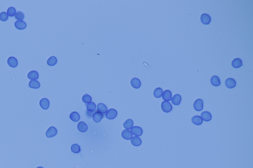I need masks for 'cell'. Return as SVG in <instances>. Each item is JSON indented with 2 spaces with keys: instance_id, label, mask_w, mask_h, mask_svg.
Instances as JSON below:
<instances>
[{
  "instance_id": "6da1fadb",
  "label": "cell",
  "mask_w": 253,
  "mask_h": 168,
  "mask_svg": "<svg viewBox=\"0 0 253 168\" xmlns=\"http://www.w3.org/2000/svg\"><path fill=\"white\" fill-rule=\"evenodd\" d=\"M161 109L165 113H169L171 111L173 107L171 103L168 101H163L161 103Z\"/></svg>"
},
{
  "instance_id": "7a4b0ae2",
  "label": "cell",
  "mask_w": 253,
  "mask_h": 168,
  "mask_svg": "<svg viewBox=\"0 0 253 168\" xmlns=\"http://www.w3.org/2000/svg\"><path fill=\"white\" fill-rule=\"evenodd\" d=\"M117 115V111L116 110L113 108L109 109L108 111L106 112L105 117L106 118L109 120H112L116 117Z\"/></svg>"
},
{
  "instance_id": "3957f363",
  "label": "cell",
  "mask_w": 253,
  "mask_h": 168,
  "mask_svg": "<svg viewBox=\"0 0 253 168\" xmlns=\"http://www.w3.org/2000/svg\"><path fill=\"white\" fill-rule=\"evenodd\" d=\"M57 133L58 130L56 129V128L54 126H51L46 131V136L47 137L50 138L55 137V136L56 135Z\"/></svg>"
},
{
  "instance_id": "277c9868",
  "label": "cell",
  "mask_w": 253,
  "mask_h": 168,
  "mask_svg": "<svg viewBox=\"0 0 253 168\" xmlns=\"http://www.w3.org/2000/svg\"><path fill=\"white\" fill-rule=\"evenodd\" d=\"M195 110L197 111H201L203 108V101L201 99H197L195 101L193 104Z\"/></svg>"
},
{
  "instance_id": "5b68a950",
  "label": "cell",
  "mask_w": 253,
  "mask_h": 168,
  "mask_svg": "<svg viewBox=\"0 0 253 168\" xmlns=\"http://www.w3.org/2000/svg\"><path fill=\"white\" fill-rule=\"evenodd\" d=\"M132 134L136 137H140L142 135L143 133V130L142 128L139 126H133L131 128V131Z\"/></svg>"
},
{
  "instance_id": "8992f818",
  "label": "cell",
  "mask_w": 253,
  "mask_h": 168,
  "mask_svg": "<svg viewBox=\"0 0 253 168\" xmlns=\"http://www.w3.org/2000/svg\"><path fill=\"white\" fill-rule=\"evenodd\" d=\"M200 19L201 22L204 25H209L211 21V18L210 16L206 14L203 13L200 16Z\"/></svg>"
},
{
  "instance_id": "52a82bcc",
  "label": "cell",
  "mask_w": 253,
  "mask_h": 168,
  "mask_svg": "<svg viewBox=\"0 0 253 168\" xmlns=\"http://www.w3.org/2000/svg\"><path fill=\"white\" fill-rule=\"evenodd\" d=\"M39 104L41 107L45 110H47L50 107V101L47 98H43L40 101Z\"/></svg>"
},
{
  "instance_id": "ba28073f",
  "label": "cell",
  "mask_w": 253,
  "mask_h": 168,
  "mask_svg": "<svg viewBox=\"0 0 253 168\" xmlns=\"http://www.w3.org/2000/svg\"><path fill=\"white\" fill-rule=\"evenodd\" d=\"M225 84L227 88L232 89V88H234L236 86V81L233 78H228L226 80Z\"/></svg>"
},
{
  "instance_id": "9c48e42d",
  "label": "cell",
  "mask_w": 253,
  "mask_h": 168,
  "mask_svg": "<svg viewBox=\"0 0 253 168\" xmlns=\"http://www.w3.org/2000/svg\"><path fill=\"white\" fill-rule=\"evenodd\" d=\"M201 117L202 119L205 122L210 121L212 118L211 113L210 112L207 111H205L202 112V113L201 114Z\"/></svg>"
},
{
  "instance_id": "30bf717a",
  "label": "cell",
  "mask_w": 253,
  "mask_h": 168,
  "mask_svg": "<svg viewBox=\"0 0 253 168\" xmlns=\"http://www.w3.org/2000/svg\"><path fill=\"white\" fill-rule=\"evenodd\" d=\"M8 65L12 68H16L18 65V61L16 58L9 57L7 60Z\"/></svg>"
},
{
  "instance_id": "8fae6325",
  "label": "cell",
  "mask_w": 253,
  "mask_h": 168,
  "mask_svg": "<svg viewBox=\"0 0 253 168\" xmlns=\"http://www.w3.org/2000/svg\"><path fill=\"white\" fill-rule=\"evenodd\" d=\"M16 28L19 30H22L27 27V24L23 21H17L15 23Z\"/></svg>"
},
{
  "instance_id": "7c38bea8",
  "label": "cell",
  "mask_w": 253,
  "mask_h": 168,
  "mask_svg": "<svg viewBox=\"0 0 253 168\" xmlns=\"http://www.w3.org/2000/svg\"><path fill=\"white\" fill-rule=\"evenodd\" d=\"M131 84L133 88L139 89L140 88L141 86V81L139 78L135 77L132 79L131 81Z\"/></svg>"
},
{
  "instance_id": "4fadbf2b",
  "label": "cell",
  "mask_w": 253,
  "mask_h": 168,
  "mask_svg": "<svg viewBox=\"0 0 253 168\" xmlns=\"http://www.w3.org/2000/svg\"><path fill=\"white\" fill-rule=\"evenodd\" d=\"M171 100V103L173 105L175 106H179L182 101V97L179 94H175L173 96Z\"/></svg>"
},
{
  "instance_id": "5bb4252c",
  "label": "cell",
  "mask_w": 253,
  "mask_h": 168,
  "mask_svg": "<svg viewBox=\"0 0 253 168\" xmlns=\"http://www.w3.org/2000/svg\"><path fill=\"white\" fill-rule=\"evenodd\" d=\"M77 128L80 132L84 133L88 130V126L85 122L81 121L78 123Z\"/></svg>"
},
{
  "instance_id": "9a60e30c",
  "label": "cell",
  "mask_w": 253,
  "mask_h": 168,
  "mask_svg": "<svg viewBox=\"0 0 253 168\" xmlns=\"http://www.w3.org/2000/svg\"><path fill=\"white\" fill-rule=\"evenodd\" d=\"M162 99L165 101H170L171 100V93L169 90L164 91L162 94Z\"/></svg>"
},
{
  "instance_id": "2e32d148",
  "label": "cell",
  "mask_w": 253,
  "mask_h": 168,
  "mask_svg": "<svg viewBox=\"0 0 253 168\" xmlns=\"http://www.w3.org/2000/svg\"><path fill=\"white\" fill-rule=\"evenodd\" d=\"M27 77L31 80H37L39 78V73L36 71H32L28 73Z\"/></svg>"
},
{
  "instance_id": "e0dca14e",
  "label": "cell",
  "mask_w": 253,
  "mask_h": 168,
  "mask_svg": "<svg viewBox=\"0 0 253 168\" xmlns=\"http://www.w3.org/2000/svg\"><path fill=\"white\" fill-rule=\"evenodd\" d=\"M192 122L196 125H201L203 123V120L201 116L199 115H195L191 119Z\"/></svg>"
},
{
  "instance_id": "ac0fdd59",
  "label": "cell",
  "mask_w": 253,
  "mask_h": 168,
  "mask_svg": "<svg viewBox=\"0 0 253 168\" xmlns=\"http://www.w3.org/2000/svg\"><path fill=\"white\" fill-rule=\"evenodd\" d=\"M231 65L234 68H239L242 66V61L240 58H235L232 61Z\"/></svg>"
},
{
  "instance_id": "d6986e66",
  "label": "cell",
  "mask_w": 253,
  "mask_h": 168,
  "mask_svg": "<svg viewBox=\"0 0 253 168\" xmlns=\"http://www.w3.org/2000/svg\"><path fill=\"white\" fill-rule=\"evenodd\" d=\"M211 83L214 86H218L221 84L219 78L217 76H214L211 77Z\"/></svg>"
},
{
  "instance_id": "ffe728a7",
  "label": "cell",
  "mask_w": 253,
  "mask_h": 168,
  "mask_svg": "<svg viewBox=\"0 0 253 168\" xmlns=\"http://www.w3.org/2000/svg\"><path fill=\"white\" fill-rule=\"evenodd\" d=\"M131 142L135 146H139L141 145L142 141L140 137L136 136L131 138Z\"/></svg>"
},
{
  "instance_id": "44dd1931",
  "label": "cell",
  "mask_w": 253,
  "mask_h": 168,
  "mask_svg": "<svg viewBox=\"0 0 253 168\" xmlns=\"http://www.w3.org/2000/svg\"><path fill=\"white\" fill-rule=\"evenodd\" d=\"M122 137L125 140H131L132 137V132L129 130H124L122 132Z\"/></svg>"
},
{
  "instance_id": "7402d4cb",
  "label": "cell",
  "mask_w": 253,
  "mask_h": 168,
  "mask_svg": "<svg viewBox=\"0 0 253 168\" xmlns=\"http://www.w3.org/2000/svg\"><path fill=\"white\" fill-rule=\"evenodd\" d=\"M97 111L101 113V114H104L107 111V107L105 104L103 103H99L97 106Z\"/></svg>"
},
{
  "instance_id": "603a6c76",
  "label": "cell",
  "mask_w": 253,
  "mask_h": 168,
  "mask_svg": "<svg viewBox=\"0 0 253 168\" xmlns=\"http://www.w3.org/2000/svg\"><path fill=\"white\" fill-rule=\"evenodd\" d=\"M70 118L73 122H77L80 119V115L76 111H73L70 113Z\"/></svg>"
},
{
  "instance_id": "cb8c5ba5",
  "label": "cell",
  "mask_w": 253,
  "mask_h": 168,
  "mask_svg": "<svg viewBox=\"0 0 253 168\" xmlns=\"http://www.w3.org/2000/svg\"><path fill=\"white\" fill-rule=\"evenodd\" d=\"M103 117V115L101 113L99 112L98 111H96L94 112V115H93V120L96 123L99 122L101 120Z\"/></svg>"
},
{
  "instance_id": "d4e9b609",
  "label": "cell",
  "mask_w": 253,
  "mask_h": 168,
  "mask_svg": "<svg viewBox=\"0 0 253 168\" xmlns=\"http://www.w3.org/2000/svg\"><path fill=\"white\" fill-rule=\"evenodd\" d=\"M40 86V82L37 80H31L29 83V87L33 89H39Z\"/></svg>"
},
{
  "instance_id": "484cf974",
  "label": "cell",
  "mask_w": 253,
  "mask_h": 168,
  "mask_svg": "<svg viewBox=\"0 0 253 168\" xmlns=\"http://www.w3.org/2000/svg\"><path fill=\"white\" fill-rule=\"evenodd\" d=\"M133 122L132 119H127L126 121H125L123 124V126L127 130L131 129L133 127Z\"/></svg>"
},
{
  "instance_id": "4316f807",
  "label": "cell",
  "mask_w": 253,
  "mask_h": 168,
  "mask_svg": "<svg viewBox=\"0 0 253 168\" xmlns=\"http://www.w3.org/2000/svg\"><path fill=\"white\" fill-rule=\"evenodd\" d=\"M163 89L160 87L156 88L153 92V95L156 98H160L162 97L163 94Z\"/></svg>"
},
{
  "instance_id": "83f0119b",
  "label": "cell",
  "mask_w": 253,
  "mask_h": 168,
  "mask_svg": "<svg viewBox=\"0 0 253 168\" xmlns=\"http://www.w3.org/2000/svg\"><path fill=\"white\" fill-rule=\"evenodd\" d=\"M58 62L57 58L55 56H51L47 60V64L50 66H54Z\"/></svg>"
},
{
  "instance_id": "f1b7e54d",
  "label": "cell",
  "mask_w": 253,
  "mask_h": 168,
  "mask_svg": "<svg viewBox=\"0 0 253 168\" xmlns=\"http://www.w3.org/2000/svg\"><path fill=\"white\" fill-rule=\"evenodd\" d=\"M87 110L89 112H95L96 110V105L94 102H90L87 105Z\"/></svg>"
},
{
  "instance_id": "f546056e",
  "label": "cell",
  "mask_w": 253,
  "mask_h": 168,
  "mask_svg": "<svg viewBox=\"0 0 253 168\" xmlns=\"http://www.w3.org/2000/svg\"><path fill=\"white\" fill-rule=\"evenodd\" d=\"M71 151L74 153H78L81 151V148L78 145L74 144L71 146Z\"/></svg>"
},
{
  "instance_id": "4dcf8cb0",
  "label": "cell",
  "mask_w": 253,
  "mask_h": 168,
  "mask_svg": "<svg viewBox=\"0 0 253 168\" xmlns=\"http://www.w3.org/2000/svg\"><path fill=\"white\" fill-rule=\"evenodd\" d=\"M24 17L25 16L23 12L20 11L16 12V14L15 15V18L18 20V21H22V20L24 18Z\"/></svg>"
},
{
  "instance_id": "1f68e13d",
  "label": "cell",
  "mask_w": 253,
  "mask_h": 168,
  "mask_svg": "<svg viewBox=\"0 0 253 168\" xmlns=\"http://www.w3.org/2000/svg\"><path fill=\"white\" fill-rule=\"evenodd\" d=\"M92 100V98L91 96L87 94H85L82 97V101L85 103H90L91 102Z\"/></svg>"
},
{
  "instance_id": "d6a6232c",
  "label": "cell",
  "mask_w": 253,
  "mask_h": 168,
  "mask_svg": "<svg viewBox=\"0 0 253 168\" xmlns=\"http://www.w3.org/2000/svg\"><path fill=\"white\" fill-rule=\"evenodd\" d=\"M16 13V9L13 7H10L7 10V14L10 17L14 16Z\"/></svg>"
},
{
  "instance_id": "836d02e7",
  "label": "cell",
  "mask_w": 253,
  "mask_h": 168,
  "mask_svg": "<svg viewBox=\"0 0 253 168\" xmlns=\"http://www.w3.org/2000/svg\"><path fill=\"white\" fill-rule=\"evenodd\" d=\"M8 16L7 13L5 12H2L0 13V20L3 21V22H5L8 20Z\"/></svg>"
},
{
  "instance_id": "e575fe53",
  "label": "cell",
  "mask_w": 253,
  "mask_h": 168,
  "mask_svg": "<svg viewBox=\"0 0 253 168\" xmlns=\"http://www.w3.org/2000/svg\"><path fill=\"white\" fill-rule=\"evenodd\" d=\"M94 112H89V111H87V114L88 115H89V116H93V115H94Z\"/></svg>"
},
{
  "instance_id": "d590c367",
  "label": "cell",
  "mask_w": 253,
  "mask_h": 168,
  "mask_svg": "<svg viewBox=\"0 0 253 168\" xmlns=\"http://www.w3.org/2000/svg\"><path fill=\"white\" fill-rule=\"evenodd\" d=\"M43 168V167H41V166H40V167H38L37 168Z\"/></svg>"
},
{
  "instance_id": "8d00e7d4",
  "label": "cell",
  "mask_w": 253,
  "mask_h": 168,
  "mask_svg": "<svg viewBox=\"0 0 253 168\" xmlns=\"http://www.w3.org/2000/svg\"></svg>"
}]
</instances>
